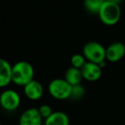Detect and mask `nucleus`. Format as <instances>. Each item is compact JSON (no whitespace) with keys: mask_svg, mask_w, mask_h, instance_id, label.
<instances>
[{"mask_svg":"<svg viewBox=\"0 0 125 125\" xmlns=\"http://www.w3.org/2000/svg\"><path fill=\"white\" fill-rule=\"evenodd\" d=\"M70 120L68 116L61 111L54 112L44 120V125H69Z\"/></svg>","mask_w":125,"mask_h":125,"instance_id":"nucleus-11","label":"nucleus"},{"mask_svg":"<svg viewBox=\"0 0 125 125\" xmlns=\"http://www.w3.org/2000/svg\"><path fill=\"white\" fill-rule=\"evenodd\" d=\"M38 109V112H39L40 115H41L42 118L44 119V120L48 118L51 114L54 112L50 105H47V104H43V105H40Z\"/></svg>","mask_w":125,"mask_h":125,"instance_id":"nucleus-16","label":"nucleus"},{"mask_svg":"<svg viewBox=\"0 0 125 125\" xmlns=\"http://www.w3.org/2000/svg\"><path fill=\"white\" fill-rule=\"evenodd\" d=\"M34 74L32 65L27 61H17L12 66V83L17 86L25 87L34 80Z\"/></svg>","mask_w":125,"mask_h":125,"instance_id":"nucleus-1","label":"nucleus"},{"mask_svg":"<svg viewBox=\"0 0 125 125\" xmlns=\"http://www.w3.org/2000/svg\"><path fill=\"white\" fill-rule=\"evenodd\" d=\"M0 125H3V124H1V123H0Z\"/></svg>","mask_w":125,"mask_h":125,"instance_id":"nucleus-19","label":"nucleus"},{"mask_svg":"<svg viewBox=\"0 0 125 125\" xmlns=\"http://www.w3.org/2000/svg\"><path fill=\"white\" fill-rule=\"evenodd\" d=\"M64 79L73 87V86L81 84V82L83 78V75L80 69L71 66L66 70Z\"/></svg>","mask_w":125,"mask_h":125,"instance_id":"nucleus-12","label":"nucleus"},{"mask_svg":"<svg viewBox=\"0 0 125 125\" xmlns=\"http://www.w3.org/2000/svg\"><path fill=\"white\" fill-rule=\"evenodd\" d=\"M108 1L112 2V3H116V4H118V5H120V3L123 2V0H108Z\"/></svg>","mask_w":125,"mask_h":125,"instance_id":"nucleus-17","label":"nucleus"},{"mask_svg":"<svg viewBox=\"0 0 125 125\" xmlns=\"http://www.w3.org/2000/svg\"><path fill=\"white\" fill-rule=\"evenodd\" d=\"M83 78L89 82H94L100 78L102 74V68L99 64L87 61L83 66L81 68Z\"/></svg>","mask_w":125,"mask_h":125,"instance_id":"nucleus-8","label":"nucleus"},{"mask_svg":"<svg viewBox=\"0 0 125 125\" xmlns=\"http://www.w3.org/2000/svg\"><path fill=\"white\" fill-rule=\"evenodd\" d=\"M103 3L104 2L101 0H84L83 7L89 14L98 15Z\"/></svg>","mask_w":125,"mask_h":125,"instance_id":"nucleus-13","label":"nucleus"},{"mask_svg":"<svg viewBox=\"0 0 125 125\" xmlns=\"http://www.w3.org/2000/svg\"><path fill=\"white\" fill-rule=\"evenodd\" d=\"M12 83V66L8 61L0 58V89Z\"/></svg>","mask_w":125,"mask_h":125,"instance_id":"nucleus-10","label":"nucleus"},{"mask_svg":"<svg viewBox=\"0 0 125 125\" xmlns=\"http://www.w3.org/2000/svg\"><path fill=\"white\" fill-rule=\"evenodd\" d=\"M23 91L28 100L35 101L42 98L43 94V87L41 83L34 79L23 87Z\"/></svg>","mask_w":125,"mask_h":125,"instance_id":"nucleus-9","label":"nucleus"},{"mask_svg":"<svg viewBox=\"0 0 125 125\" xmlns=\"http://www.w3.org/2000/svg\"><path fill=\"white\" fill-rule=\"evenodd\" d=\"M72 88L64 78H55L49 83L48 91L54 99L64 100L70 99Z\"/></svg>","mask_w":125,"mask_h":125,"instance_id":"nucleus-4","label":"nucleus"},{"mask_svg":"<svg viewBox=\"0 0 125 125\" xmlns=\"http://www.w3.org/2000/svg\"><path fill=\"white\" fill-rule=\"evenodd\" d=\"M86 62H87V61L83 54H75L71 58L72 66L77 68V69H81L85 65Z\"/></svg>","mask_w":125,"mask_h":125,"instance_id":"nucleus-15","label":"nucleus"},{"mask_svg":"<svg viewBox=\"0 0 125 125\" xmlns=\"http://www.w3.org/2000/svg\"><path fill=\"white\" fill-rule=\"evenodd\" d=\"M19 125H43V118L38 109L31 107L24 111L19 118Z\"/></svg>","mask_w":125,"mask_h":125,"instance_id":"nucleus-6","label":"nucleus"},{"mask_svg":"<svg viewBox=\"0 0 125 125\" xmlns=\"http://www.w3.org/2000/svg\"><path fill=\"white\" fill-rule=\"evenodd\" d=\"M21 101V95L14 89H5L0 94V105L5 111H15L20 106Z\"/></svg>","mask_w":125,"mask_h":125,"instance_id":"nucleus-5","label":"nucleus"},{"mask_svg":"<svg viewBox=\"0 0 125 125\" xmlns=\"http://www.w3.org/2000/svg\"><path fill=\"white\" fill-rule=\"evenodd\" d=\"M83 54L87 61L100 65L105 61V48L98 42L91 41L84 44Z\"/></svg>","mask_w":125,"mask_h":125,"instance_id":"nucleus-3","label":"nucleus"},{"mask_svg":"<svg viewBox=\"0 0 125 125\" xmlns=\"http://www.w3.org/2000/svg\"><path fill=\"white\" fill-rule=\"evenodd\" d=\"M84 95H85V89L82 84L73 86L70 99L73 100H80L84 97Z\"/></svg>","mask_w":125,"mask_h":125,"instance_id":"nucleus-14","label":"nucleus"},{"mask_svg":"<svg viewBox=\"0 0 125 125\" xmlns=\"http://www.w3.org/2000/svg\"><path fill=\"white\" fill-rule=\"evenodd\" d=\"M122 15L120 5L110 1H105L98 14L100 21L106 26H114L119 21Z\"/></svg>","mask_w":125,"mask_h":125,"instance_id":"nucleus-2","label":"nucleus"},{"mask_svg":"<svg viewBox=\"0 0 125 125\" xmlns=\"http://www.w3.org/2000/svg\"><path fill=\"white\" fill-rule=\"evenodd\" d=\"M125 55V45L121 42H114L105 48V60L110 62H117Z\"/></svg>","mask_w":125,"mask_h":125,"instance_id":"nucleus-7","label":"nucleus"},{"mask_svg":"<svg viewBox=\"0 0 125 125\" xmlns=\"http://www.w3.org/2000/svg\"><path fill=\"white\" fill-rule=\"evenodd\" d=\"M101 1H103V2H105V1H108V0H101Z\"/></svg>","mask_w":125,"mask_h":125,"instance_id":"nucleus-18","label":"nucleus"}]
</instances>
